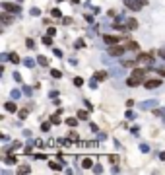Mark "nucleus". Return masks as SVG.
<instances>
[{
  "mask_svg": "<svg viewBox=\"0 0 165 175\" xmlns=\"http://www.w3.org/2000/svg\"><path fill=\"white\" fill-rule=\"evenodd\" d=\"M136 62H138V60H124V62H122V66L130 68V66H134V64H136Z\"/></svg>",
  "mask_w": 165,
  "mask_h": 175,
  "instance_id": "nucleus-25",
  "label": "nucleus"
},
{
  "mask_svg": "<svg viewBox=\"0 0 165 175\" xmlns=\"http://www.w3.org/2000/svg\"><path fill=\"white\" fill-rule=\"evenodd\" d=\"M2 8H4V12H8V14H20V6H18V4L2 2Z\"/></svg>",
  "mask_w": 165,
  "mask_h": 175,
  "instance_id": "nucleus-5",
  "label": "nucleus"
},
{
  "mask_svg": "<svg viewBox=\"0 0 165 175\" xmlns=\"http://www.w3.org/2000/svg\"><path fill=\"white\" fill-rule=\"evenodd\" d=\"M51 37H52V35H49V33H47V35L43 37V45H47V47H51V45H52V39H51Z\"/></svg>",
  "mask_w": 165,
  "mask_h": 175,
  "instance_id": "nucleus-16",
  "label": "nucleus"
},
{
  "mask_svg": "<svg viewBox=\"0 0 165 175\" xmlns=\"http://www.w3.org/2000/svg\"><path fill=\"white\" fill-rule=\"evenodd\" d=\"M93 165V161L89 160V158H84V160H82V167H86V169H89Z\"/></svg>",
  "mask_w": 165,
  "mask_h": 175,
  "instance_id": "nucleus-13",
  "label": "nucleus"
},
{
  "mask_svg": "<svg viewBox=\"0 0 165 175\" xmlns=\"http://www.w3.org/2000/svg\"><path fill=\"white\" fill-rule=\"evenodd\" d=\"M37 62L43 64V66H47V58H45V57H39V58H37Z\"/></svg>",
  "mask_w": 165,
  "mask_h": 175,
  "instance_id": "nucleus-29",
  "label": "nucleus"
},
{
  "mask_svg": "<svg viewBox=\"0 0 165 175\" xmlns=\"http://www.w3.org/2000/svg\"><path fill=\"white\" fill-rule=\"evenodd\" d=\"M51 123H52V124H58V123H60V113H55V115H52V117H51Z\"/></svg>",
  "mask_w": 165,
  "mask_h": 175,
  "instance_id": "nucleus-18",
  "label": "nucleus"
},
{
  "mask_svg": "<svg viewBox=\"0 0 165 175\" xmlns=\"http://www.w3.org/2000/svg\"><path fill=\"white\" fill-rule=\"evenodd\" d=\"M140 148H142V152H150V146H148V144H142Z\"/></svg>",
  "mask_w": 165,
  "mask_h": 175,
  "instance_id": "nucleus-34",
  "label": "nucleus"
},
{
  "mask_svg": "<svg viewBox=\"0 0 165 175\" xmlns=\"http://www.w3.org/2000/svg\"><path fill=\"white\" fill-rule=\"evenodd\" d=\"M126 27H128V29H136V27H138V22H136L134 18H130L128 22H126Z\"/></svg>",
  "mask_w": 165,
  "mask_h": 175,
  "instance_id": "nucleus-14",
  "label": "nucleus"
},
{
  "mask_svg": "<svg viewBox=\"0 0 165 175\" xmlns=\"http://www.w3.org/2000/svg\"><path fill=\"white\" fill-rule=\"evenodd\" d=\"M41 12H39V8H31V16H39Z\"/></svg>",
  "mask_w": 165,
  "mask_h": 175,
  "instance_id": "nucleus-31",
  "label": "nucleus"
},
{
  "mask_svg": "<svg viewBox=\"0 0 165 175\" xmlns=\"http://www.w3.org/2000/svg\"><path fill=\"white\" fill-rule=\"evenodd\" d=\"M49 165H51V169H55V171H62V167H64V164H60V161H56V160L49 161Z\"/></svg>",
  "mask_w": 165,
  "mask_h": 175,
  "instance_id": "nucleus-7",
  "label": "nucleus"
},
{
  "mask_svg": "<svg viewBox=\"0 0 165 175\" xmlns=\"http://www.w3.org/2000/svg\"><path fill=\"white\" fill-rule=\"evenodd\" d=\"M146 72H148V70H140V68L132 70V76L126 80V86H130V88L140 86V84L144 82V78H146Z\"/></svg>",
  "mask_w": 165,
  "mask_h": 175,
  "instance_id": "nucleus-1",
  "label": "nucleus"
},
{
  "mask_svg": "<svg viewBox=\"0 0 165 175\" xmlns=\"http://www.w3.org/2000/svg\"><path fill=\"white\" fill-rule=\"evenodd\" d=\"M51 124H52V123H49V121H45V123L41 124V130H43V132H49V130H51Z\"/></svg>",
  "mask_w": 165,
  "mask_h": 175,
  "instance_id": "nucleus-17",
  "label": "nucleus"
},
{
  "mask_svg": "<svg viewBox=\"0 0 165 175\" xmlns=\"http://www.w3.org/2000/svg\"><path fill=\"white\" fill-rule=\"evenodd\" d=\"M78 119L86 121V119H88V111H78Z\"/></svg>",
  "mask_w": 165,
  "mask_h": 175,
  "instance_id": "nucleus-22",
  "label": "nucleus"
},
{
  "mask_svg": "<svg viewBox=\"0 0 165 175\" xmlns=\"http://www.w3.org/2000/svg\"><path fill=\"white\" fill-rule=\"evenodd\" d=\"M51 76H52V78H60V76H62V72L55 68V70H51Z\"/></svg>",
  "mask_w": 165,
  "mask_h": 175,
  "instance_id": "nucleus-23",
  "label": "nucleus"
},
{
  "mask_svg": "<svg viewBox=\"0 0 165 175\" xmlns=\"http://www.w3.org/2000/svg\"><path fill=\"white\" fill-rule=\"evenodd\" d=\"M6 164H8V165H14V164H18V158H16V156H12V154H8V158H6Z\"/></svg>",
  "mask_w": 165,
  "mask_h": 175,
  "instance_id": "nucleus-12",
  "label": "nucleus"
},
{
  "mask_svg": "<svg viewBox=\"0 0 165 175\" xmlns=\"http://www.w3.org/2000/svg\"><path fill=\"white\" fill-rule=\"evenodd\" d=\"M0 20H2L4 23H10V22H12V18H10V16H8V12H4V14L0 16Z\"/></svg>",
  "mask_w": 165,
  "mask_h": 175,
  "instance_id": "nucleus-19",
  "label": "nucleus"
},
{
  "mask_svg": "<svg viewBox=\"0 0 165 175\" xmlns=\"http://www.w3.org/2000/svg\"><path fill=\"white\" fill-rule=\"evenodd\" d=\"M103 41H105L107 45H117V43H118V37H115V35H105V37H103Z\"/></svg>",
  "mask_w": 165,
  "mask_h": 175,
  "instance_id": "nucleus-8",
  "label": "nucleus"
},
{
  "mask_svg": "<svg viewBox=\"0 0 165 175\" xmlns=\"http://www.w3.org/2000/svg\"><path fill=\"white\" fill-rule=\"evenodd\" d=\"M20 95H22V94H20V91H18V90H14V91H12V97H14V99H18V97H20Z\"/></svg>",
  "mask_w": 165,
  "mask_h": 175,
  "instance_id": "nucleus-32",
  "label": "nucleus"
},
{
  "mask_svg": "<svg viewBox=\"0 0 165 175\" xmlns=\"http://www.w3.org/2000/svg\"><path fill=\"white\" fill-rule=\"evenodd\" d=\"M109 161H111V164H117L118 158H117V156H111V158H109Z\"/></svg>",
  "mask_w": 165,
  "mask_h": 175,
  "instance_id": "nucleus-36",
  "label": "nucleus"
},
{
  "mask_svg": "<svg viewBox=\"0 0 165 175\" xmlns=\"http://www.w3.org/2000/svg\"><path fill=\"white\" fill-rule=\"evenodd\" d=\"M159 158H161V160L165 161V152H161V154H159Z\"/></svg>",
  "mask_w": 165,
  "mask_h": 175,
  "instance_id": "nucleus-42",
  "label": "nucleus"
},
{
  "mask_svg": "<svg viewBox=\"0 0 165 175\" xmlns=\"http://www.w3.org/2000/svg\"><path fill=\"white\" fill-rule=\"evenodd\" d=\"M152 107H158V101H154V99H150V101L142 103V109H152Z\"/></svg>",
  "mask_w": 165,
  "mask_h": 175,
  "instance_id": "nucleus-9",
  "label": "nucleus"
},
{
  "mask_svg": "<svg viewBox=\"0 0 165 175\" xmlns=\"http://www.w3.org/2000/svg\"><path fill=\"white\" fill-rule=\"evenodd\" d=\"M82 84H84V80H82L80 76H78V78H74V86H82Z\"/></svg>",
  "mask_w": 165,
  "mask_h": 175,
  "instance_id": "nucleus-28",
  "label": "nucleus"
},
{
  "mask_svg": "<svg viewBox=\"0 0 165 175\" xmlns=\"http://www.w3.org/2000/svg\"><path fill=\"white\" fill-rule=\"evenodd\" d=\"M142 6H146V0H126V8H130V10L138 12Z\"/></svg>",
  "mask_w": 165,
  "mask_h": 175,
  "instance_id": "nucleus-4",
  "label": "nucleus"
},
{
  "mask_svg": "<svg viewBox=\"0 0 165 175\" xmlns=\"http://www.w3.org/2000/svg\"><path fill=\"white\" fill-rule=\"evenodd\" d=\"M27 115H29V111H27V109H22V111H20V119H27Z\"/></svg>",
  "mask_w": 165,
  "mask_h": 175,
  "instance_id": "nucleus-24",
  "label": "nucleus"
},
{
  "mask_svg": "<svg viewBox=\"0 0 165 175\" xmlns=\"http://www.w3.org/2000/svg\"><path fill=\"white\" fill-rule=\"evenodd\" d=\"M159 57H161V58H165V49H163V51H159Z\"/></svg>",
  "mask_w": 165,
  "mask_h": 175,
  "instance_id": "nucleus-41",
  "label": "nucleus"
},
{
  "mask_svg": "<svg viewBox=\"0 0 165 175\" xmlns=\"http://www.w3.org/2000/svg\"><path fill=\"white\" fill-rule=\"evenodd\" d=\"M10 60H12V62H16V64H18V62H20V57H18V55H10Z\"/></svg>",
  "mask_w": 165,
  "mask_h": 175,
  "instance_id": "nucleus-30",
  "label": "nucleus"
},
{
  "mask_svg": "<svg viewBox=\"0 0 165 175\" xmlns=\"http://www.w3.org/2000/svg\"><path fill=\"white\" fill-rule=\"evenodd\" d=\"M23 94H26V95H31V88L26 86V88H23Z\"/></svg>",
  "mask_w": 165,
  "mask_h": 175,
  "instance_id": "nucleus-37",
  "label": "nucleus"
},
{
  "mask_svg": "<svg viewBox=\"0 0 165 175\" xmlns=\"http://www.w3.org/2000/svg\"><path fill=\"white\" fill-rule=\"evenodd\" d=\"M93 78H95V80H105L107 72H105V70H99V72H95V76H93Z\"/></svg>",
  "mask_w": 165,
  "mask_h": 175,
  "instance_id": "nucleus-15",
  "label": "nucleus"
},
{
  "mask_svg": "<svg viewBox=\"0 0 165 175\" xmlns=\"http://www.w3.org/2000/svg\"><path fill=\"white\" fill-rule=\"evenodd\" d=\"M124 47H126V49H130V51H136V49H138V43H136V41H126Z\"/></svg>",
  "mask_w": 165,
  "mask_h": 175,
  "instance_id": "nucleus-10",
  "label": "nucleus"
},
{
  "mask_svg": "<svg viewBox=\"0 0 165 175\" xmlns=\"http://www.w3.org/2000/svg\"><path fill=\"white\" fill-rule=\"evenodd\" d=\"M158 72L161 74V76H165V66H161V68H158Z\"/></svg>",
  "mask_w": 165,
  "mask_h": 175,
  "instance_id": "nucleus-40",
  "label": "nucleus"
},
{
  "mask_svg": "<svg viewBox=\"0 0 165 175\" xmlns=\"http://www.w3.org/2000/svg\"><path fill=\"white\" fill-rule=\"evenodd\" d=\"M70 140H78V134H76V132H70Z\"/></svg>",
  "mask_w": 165,
  "mask_h": 175,
  "instance_id": "nucleus-38",
  "label": "nucleus"
},
{
  "mask_svg": "<svg viewBox=\"0 0 165 175\" xmlns=\"http://www.w3.org/2000/svg\"><path fill=\"white\" fill-rule=\"evenodd\" d=\"M29 169H31L29 165H22V167H20L18 171H20V173H27V171H29Z\"/></svg>",
  "mask_w": 165,
  "mask_h": 175,
  "instance_id": "nucleus-26",
  "label": "nucleus"
},
{
  "mask_svg": "<svg viewBox=\"0 0 165 175\" xmlns=\"http://www.w3.org/2000/svg\"><path fill=\"white\" fill-rule=\"evenodd\" d=\"M23 64L29 66V68H33V66H35V60H33V58H26V60H23Z\"/></svg>",
  "mask_w": 165,
  "mask_h": 175,
  "instance_id": "nucleus-21",
  "label": "nucleus"
},
{
  "mask_svg": "<svg viewBox=\"0 0 165 175\" xmlns=\"http://www.w3.org/2000/svg\"><path fill=\"white\" fill-rule=\"evenodd\" d=\"M47 33H49V35H55L56 29H55V27H49V29H47Z\"/></svg>",
  "mask_w": 165,
  "mask_h": 175,
  "instance_id": "nucleus-35",
  "label": "nucleus"
},
{
  "mask_svg": "<svg viewBox=\"0 0 165 175\" xmlns=\"http://www.w3.org/2000/svg\"><path fill=\"white\" fill-rule=\"evenodd\" d=\"M136 60H138V64H146V66H150L152 62H154V55H150V53H142V55L136 57Z\"/></svg>",
  "mask_w": 165,
  "mask_h": 175,
  "instance_id": "nucleus-2",
  "label": "nucleus"
},
{
  "mask_svg": "<svg viewBox=\"0 0 165 175\" xmlns=\"http://www.w3.org/2000/svg\"><path fill=\"white\" fill-rule=\"evenodd\" d=\"M66 124H68V127H76V124H78V119L70 117V119H66Z\"/></svg>",
  "mask_w": 165,
  "mask_h": 175,
  "instance_id": "nucleus-20",
  "label": "nucleus"
},
{
  "mask_svg": "<svg viewBox=\"0 0 165 175\" xmlns=\"http://www.w3.org/2000/svg\"><path fill=\"white\" fill-rule=\"evenodd\" d=\"M159 86H161V80H158V78H155V80H148L146 82L148 90H155V88H159Z\"/></svg>",
  "mask_w": 165,
  "mask_h": 175,
  "instance_id": "nucleus-6",
  "label": "nucleus"
},
{
  "mask_svg": "<svg viewBox=\"0 0 165 175\" xmlns=\"http://www.w3.org/2000/svg\"><path fill=\"white\" fill-rule=\"evenodd\" d=\"M126 117H128V119H134V117H136V115H134V113H132V111H126Z\"/></svg>",
  "mask_w": 165,
  "mask_h": 175,
  "instance_id": "nucleus-39",
  "label": "nucleus"
},
{
  "mask_svg": "<svg viewBox=\"0 0 165 175\" xmlns=\"http://www.w3.org/2000/svg\"><path fill=\"white\" fill-rule=\"evenodd\" d=\"M124 51H126L124 45H111L109 47V55L111 57H121V55H124Z\"/></svg>",
  "mask_w": 165,
  "mask_h": 175,
  "instance_id": "nucleus-3",
  "label": "nucleus"
},
{
  "mask_svg": "<svg viewBox=\"0 0 165 175\" xmlns=\"http://www.w3.org/2000/svg\"><path fill=\"white\" fill-rule=\"evenodd\" d=\"M52 16H55V18H60V16H62V12H60L58 8H55V10H52Z\"/></svg>",
  "mask_w": 165,
  "mask_h": 175,
  "instance_id": "nucleus-27",
  "label": "nucleus"
},
{
  "mask_svg": "<svg viewBox=\"0 0 165 175\" xmlns=\"http://www.w3.org/2000/svg\"><path fill=\"white\" fill-rule=\"evenodd\" d=\"M18 2H22V0H18Z\"/></svg>",
  "mask_w": 165,
  "mask_h": 175,
  "instance_id": "nucleus-43",
  "label": "nucleus"
},
{
  "mask_svg": "<svg viewBox=\"0 0 165 175\" xmlns=\"http://www.w3.org/2000/svg\"><path fill=\"white\" fill-rule=\"evenodd\" d=\"M4 107H6V111H10V113H16V109H18L14 101H8V103H6V105H4Z\"/></svg>",
  "mask_w": 165,
  "mask_h": 175,
  "instance_id": "nucleus-11",
  "label": "nucleus"
},
{
  "mask_svg": "<svg viewBox=\"0 0 165 175\" xmlns=\"http://www.w3.org/2000/svg\"><path fill=\"white\" fill-rule=\"evenodd\" d=\"M97 82H99V80H95V78H92V82H89V86H92V88H97Z\"/></svg>",
  "mask_w": 165,
  "mask_h": 175,
  "instance_id": "nucleus-33",
  "label": "nucleus"
}]
</instances>
